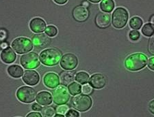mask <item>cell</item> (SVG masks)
Instances as JSON below:
<instances>
[{"label":"cell","instance_id":"obj_5","mask_svg":"<svg viewBox=\"0 0 154 117\" xmlns=\"http://www.w3.org/2000/svg\"><path fill=\"white\" fill-rule=\"evenodd\" d=\"M12 48L18 54H25L32 51L33 44L29 38L20 37L14 39L11 44Z\"/></svg>","mask_w":154,"mask_h":117},{"label":"cell","instance_id":"obj_12","mask_svg":"<svg viewBox=\"0 0 154 117\" xmlns=\"http://www.w3.org/2000/svg\"><path fill=\"white\" fill-rule=\"evenodd\" d=\"M22 80L29 86H35L39 83L40 76L36 71L27 70L24 72Z\"/></svg>","mask_w":154,"mask_h":117},{"label":"cell","instance_id":"obj_34","mask_svg":"<svg viewBox=\"0 0 154 117\" xmlns=\"http://www.w3.org/2000/svg\"><path fill=\"white\" fill-rule=\"evenodd\" d=\"M148 108H149V110L150 113L151 114H154V99L151 100L149 103Z\"/></svg>","mask_w":154,"mask_h":117},{"label":"cell","instance_id":"obj_28","mask_svg":"<svg viewBox=\"0 0 154 117\" xmlns=\"http://www.w3.org/2000/svg\"><path fill=\"white\" fill-rule=\"evenodd\" d=\"M140 34L139 33V31L135 30V29L130 31V34H129V38H130L131 40L132 41L138 40V39L140 38Z\"/></svg>","mask_w":154,"mask_h":117},{"label":"cell","instance_id":"obj_20","mask_svg":"<svg viewBox=\"0 0 154 117\" xmlns=\"http://www.w3.org/2000/svg\"><path fill=\"white\" fill-rule=\"evenodd\" d=\"M7 72L12 78H19L23 76V69L18 65H12L7 69Z\"/></svg>","mask_w":154,"mask_h":117},{"label":"cell","instance_id":"obj_35","mask_svg":"<svg viewBox=\"0 0 154 117\" xmlns=\"http://www.w3.org/2000/svg\"><path fill=\"white\" fill-rule=\"evenodd\" d=\"M32 109L34 111H41L42 108H41V105H40V104H38H38L34 103V104H32Z\"/></svg>","mask_w":154,"mask_h":117},{"label":"cell","instance_id":"obj_41","mask_svg":"<svg viewBox=\"0 0 154 117\" xmlns=\"http://www.w3.org/2000/svg\"><path fill=\"white\" fill-rule=\"evenodd\" d=\"M82 6H84V7H88V6H89V4H88V2L84 1V2H83V5H82Z\"/></svg>","mask_w":154,"mask_h":117},{"label":"cell","instance_id":"obj_32","mask_svg":"<svg viewBox=\"0 0 154 117\" xmlns=\"http://www.w3.org/2000/svg\"><path fill=\"white\" fill-rule=\"evenodd\" d=\"M149 51L150 53L154 54V35H153L149 42Z\"/></svg>","mask_w":154,"mask_h":117},{"label":"cell","instance_id":"obj_40","mask_svg":"<svg viewBox=\"0 0 154 117\" xmlns=\"http://www.w3.org/2000/svg\"><path fill=\"white\" fill-rule=\"evenodd\" d=\"M88 1H90L91 2H92V3L97 4V3H99V1H101V0H88Z\"/></svg>","mask_w":154,"mask_h":117},{"label":"cell","instance_id":"obj_39","mask_svg":"<svg viewBox=\"0 0 154 117\" xmlns=\"http://www.w3.org/2000/svg\"><path fill=\"white\" fill-rule=\"evenodd\" d=\"M0 47H1L2 49H4L5 48H6V47H8V44H7L6 43H2L1 44V46H0Z\"/></svg>","mask_w":154,"mask_h":117},{"label":"cell","instance_id":"obj_33","mask_svg":"<svg viewBox=\"0 0 154 117\" xmlns=\"http://www.w3.org/2000/svg\"><path fill=\"white\" fill-rule=\"evenodd\" d=\"M148 67L151 70L154 71V57H151L148 61Z\"/></svg>","mask_w":154,"mask_h":117},{"label":"cell","instance_id":"obj_24","mask_svg":"<svg viewBox=\"0 0 154 117\" xmlns=\"http://www.w3.org/2000/svg\"><path fill=\"white\" fill-rule=\"evenodd\" d=\"M68 89L69 93L72 95H76L81 93L82 91V86L79 83H71L70 84H69Z\"/></svg>","mask_w":154,"mask_h":117},{"label":"cell","instance_id":"obj_13","mask_svg":"<svg viewBox=\"0 0 154 117\" xmlns=\"http://www.w3.org/2000/svg\"><path fill=\"white\" fill-rule=\"evenodd\" d=\"M73 19L79 23H83L88 18V10L86 7L83 6H78L73 10L72 12Z\"/></svg>","mask_w":154,"mask_h":117},{"label":"cell","instance_id":"obj_36","mask_svg":"<svg viewBox=\"0 0 154 117\" xmlns=\"http://www.w3.org/2000/svg\"><path fill=\"white\" fill-rule=\"evenodd\" d=\"M27 117H42V115L38 113H36V112H33V113H29Z\"/></svg>","mask_w":154,"mask_h":117},{"label":"cell","instance_id":"obj_42","mask_svg":"<svg viewBox=\"0 0 154 117\" xmlns=\"http://www.w3.org/2000/svg\"><path fill=\"white\" fill-rule=\"evenodd\" d=\"M54 116H55V117H63L64 115H63V114L58 113L57 114H56V115H54Z\"/></svg>","mask_w":154,"mask_h":117},{"label":"cell","instance_id":"obj_8","mask_svg":"<svg viewBox=\"0 0 154 117\" xmlns=\"http://www.w3.org/2000/svg\"><path fill=\"white\" fill-rule=\"evenodd\" d=\"M20 63L26 69H36L40 66L38 54L34 52H30V53H26V54H23L20 58Z\"/></svg>","mask_w":154,"mask_h":117},{"label":"cell","instance_id":"obj_38","mask_svg":"<svg viewBox=\"0 0 154 117\" xmlns=\"http://www.w3.org/2000/svg\"><path fill=\"white\" fill-rule=\"evenodd\" d=\"M4 38H5V33L4 31H0V39H4Z\"/></svg>","mask_w":154,"mask_h":117},{"label":"cell","instance_id":"obj_11","mask_svg":"<svg viewBox=\"0 0 154 117\" xmlns=\"http://www.w3.org/2000/svg\"><path fill=\"white\" fill-rule=\"evenodd\" d=\"M89 84L94 89H101L106 85L107 79L105 76L101 74H95L89 79Z\"/></svg>","mask_w":154,"mask_h":117},{"label":"cell","instance_id":"obj_17","mask_svg":"<svg viewBox=\"0 0 154 117\" xmlns=\"http://www.w3.org/2000/svg\"><path fill=\"white\" fill-rule=\"evenodd\" d=\"M0 58L4 63L10 64L13 63L16 60L17 54L14 52L13 49L10 47H6L2 50V53L0 54Z\"/></svg>","mask_w":154,"mask_h":117},{"label":"cell","instance_id":"obj_18","mask_svg":"<svg viewBox=\"0 0 154 117\" xmlns=\"http://www.w3.org/2000/svg\"><path fill=\"white\" fill-rule=\"evenodd\" d=\"M36 100L41 106H49L52 103L53 98L48 91H41L37 94Z\"/></svg>","mask_w":154,"mask_h":117},{"label":"cell","instance_id":"obj_25","mask_svg":"<svg viewBox=\"0 0 154 117\" xmlns=\"http://www.w3.org/2000/svg\"><path fill=\"white\" fill-rule=\"evenodd\" d=\"M142 33L146 37H151L154 35V25L146 23L142 28Z\"/></svg>","mask_w":154,"mask_h":117},{"label":"cell","instance_id":"obj_31","mask_svg":"<svg viewBox=\"0 0 154 117\" xmlns=\"http://www.w3.org/2000/svg\"><path fill=\"white\" fill-rule=\"evenodd\" d=\"M65 114H66L65 116L66 117H79V113L78 112L73 109L69 110L67 113H66Z\"/></svg>","mask_w":154,"mask_h":117},{"label":"cell","instance_id":"obj_30","mask_svg":"<svg viewBox=\"0 0 154 117\" xmlns=\"http://www.w3.org/2000/svg\"><path fill=\"white\" fill-rule=\"evenodd\" d=\"M92 88H93V87H92L90 84H85L82 87V93L84 94H91L92 92H93V89Z\"/></svg>","mask_w":154,"mask_h":117},{"label":"cell","instance_id":"obj_43","mask_svg":"<svg viewBox=\"0 0 154 117\" xmlns=\"http://www.w3.org/2000/svg\"><path fill=\"white\" fill-rule=\"evenodd\" d=\"M151 23H152L153 25H154V15H153L152 16H151Z\"/></svg>","mask_w":154,"mask_h":117},{"label":"cell","instance_id":"obj_19","mask_svg":"<svg viewBox=\"0 0 154 117\" xmlns=\"http://www.w3.org/2000/svg\"><path fill=\"white\" fill-rule=\"evenodd\" d=\"M75 73L71 71H64L60 75V81L64 86L70 84L75 79Z\"/></svg>","mask_w":154,"mask_h":117},{"label":"cell","instance_id":"obj_2","mask_svg":"<svg viewBox=\"0 0 154 117\" xmlns=\"http://www.w3.org/2000/svg\"><path fill=\"white\" fill-rule=\"evenodd\" d=\"M62 53L58 49L51 48L45 49L40 54L39 58L41 63L46 66H55L61 60Z\"/></svg>","mask_w":154,"mask_h":117},{"label":"cell","instance_id":"obj_9","mask_svg":"<svg viewBox=\"0 0 154 117\" xmlns=\"http://www.w3.org/2000/svg\"><path fill=\"white\" fill-rule=\"evenodd\" d=\"M78 65V59L75 54L66 53L64 54L60 60L61 68L65 70H73Z\"/></svg>","mask_w":154,"mask_h":117},{"label":"cell","instance_id":"obj_3","mask_svg":"<svg viewBox=\"0 0 154 117\" xmlns=\"http://www.w3.org/2000/svg\"><path fill=\"white\" fill-rule=\"evenodd\" d=\"M129 14L124 8H117L112 15V24L116 29H122L128 23Z\"/></svg>","mask_w":154,"mask_h":117},{"label":"cell","instance_id":"obj_29","mask_svg":"<svg viewBox=\"0 0 154 117\" xmlns=\"http://www.w3.org/2000/svg\"><path fill=\"white\" fill-rule=\"evenodd\" d=\"M69 110V107L65 105V104H62V105H59L56 108V112L58 114H65L67 111Z\"/></svg>","mask_w":154,"mask_h":117},{"label":"cell","instance_id":"obj_26","mask_svg":"<svg viewBox=\"0 0 154 117\" xmlns=\"http://www.w3.org/2000/svg\"><path fill=\"white\" fill-rule=\"evenodd\" d=\"M41 114L42 116L44 117H51L54 116L55 114L56 110L52 106H45L43 108L41 109Z\"/></svg>","mask_w":154,"mask_h":117},{"label":"cell","instance_id":"obj_10","mask_svg":"<svg viewBox=\"0 0 154 117\" xmlns=\"http://www.w3.org/2000/svg\"><path fill=\"white\" fill-rule=\"evenodd\" d=\"M32 42L36 48L42 49L49 45L51 39L45 34H36L32 37Z\"/></svg>","mask_w":154,"mask_h":117},{"label":"cell","instance_id":"obj_44","mask_svg":"<svg viewBox=\"0 0 154 117\" xmlns=\"http://www.w3.org/2000/svg\"><path fill=\"white\" fill-rule=\"evenodd\" d=\"M0 46H1V44H0Z\"/></svg>","mask_w":154,"mask_h":117},{"label":"cell","instance_id":"obj_21","mask_svg":"<svg viewBox=\"0 0 154 117\" xmlns=\"http://www.w3.org/2000/svg\"><path fill=\"white\" fill-rule=\"evenodd\" d=\"M99 6L103 12L109 13L115 8V2L113 0H101Z\"/></svg>","mask_w":154,"mask_h":117},{"label":"cell","instance_id":"obj_37","mask_svg":"<svg viewBox=\"0 0 154 117\" xmlns=\"http://www.w3.org/2000/svg\"><path fill=\"white\" fill-rule=\"evenodd\" d=\"M54 1L57 4L63 5V4H65L66 2L68 1V0H54Z\"/></svg>","mask_w":154,"mask_h":117},{"label":"cell","instance_id":"obj_4","mask_svg":"<svg viewBox=\"0 0 154 117\" xmlns=\"http://www.w3.org/2000/svg\"><path fill=\"white\" fill-rule=\"evenodd\" d=\"M73 108L79 112L88 111L93 105L92 99L86 94H78L72 99Z\"/></svg>","mask_w":154,"mask_h":117},{"label":"cell","instance_id":"obj_14","mask_svg":"<svg viewBox=\"0 0 154 117\" xmlns=\"http://www.w3.org/2000/svg\"><path fill=\"white\" fill-rule=\"evenodd\" d=\"M29 29L34 33H41L46 29V23L43 19L36 17L32 19L29 22Z\"/></svg>","mask_w":154,"mask_h":117},{"label":"cell","instance_id":"obj_15","mask_svg":"<svg viewBox=\"0 0 154 117\" xmlns=\"http://www.w3.org/2000/svg\"><path fill=\"white\" fill-rule=\"evenodd\" d=\"M110 15L107 12H99L95 17V23L99 28H107L110 26Z\"/></svg>","mask_w":154,"mask_h":117},{"label":"cell","instance_id":"obj_7","mask_svg":"<svg viewBox=\"0 0 154 117\" xmlns=\"http://www.w3.org/2000/svg\"><path fill=\"white\" fill-rule=\"evenodd\" d=\"M52 98L56 105H62L67 103L70 99V94L66 87L64 85L58 86L52 91Z\"/></svg>","mask_w":154,"mask_h":117},{"label":"cell","instance_id":"obj_16","mask_svg":"<svg viewBox=\"0 0 154 117\" xmlns=\"http://www.w3.org/2000/svg\"><path fill=\"white\" fill-rule=\"evenodd\" d=\"M59 76L53 72L46 74L43 77V83L49 89H54L58 86L60 84Z\"/></svg>","mask_w":154,"mask_h":117},{"label":"cell","instance_id":"obj_27","mask_svg":"<svg viewBox=\"0 0 154 117\" xmlns=\"http://www.w3.org/2000/svg\"><path fill=\"white\" fill-rule=\"evenodd\" d=\"M58 34V29L54 25H49L45 29V34L49 37H55Z\"/></svg>","mask_w":154,"mask_h":117},{"label":"cell","instance_id":"obj_22","mask_svg":"<svg viewBox=\"0 0 154 117\" xmlns=\"http://www.w3.org/2000/svg\"><path fill=\"white\" fill-rule=\"evenodd\" d=\"M75 80L81 84H85L88 83L89 79V75L85 72H79L76 74L75 76Z\"/></svg>","mask_w":154,"mask_h":117},{"label":"cell","instance_id":"obj_1","mask_svg":"<svg viewBox=\"0 0 154 117\" xmlns=\"http://www.w3.org/2000/svg\"><path fill=\"white\" fill-rule=\"evenodd\" d=\"M147 61V57L145 54L136 53L127 57L125 60V66L130 71H139L145 68Z\"/></svg>","mask_w":154,"mask_h":117},{"label":"cell","instance_id":"obj_23","mask_svg":"<svg viewBox=\"0 0 154 117\" xmlns=\"http://www.w3.org/2000/svg\"><path fill=\"white\" fill-rule=\"evenodd\" d=\"M143 20L140 17L134 16L130 19L129 25H130V27L131 29L137 30V29H140V27L143 25Z\"/></svg>","mask_w":154,"mask_h":117},{"label":"cell","instance_id":"obj_6","mask_svg":"<svg viewBox=\"0 0 154 117\" xmlns=\"http://www.w3.org/2000/svg\"><path fill=\"white\" fill-rule=\"evenodd\" d=\"M17 98L20 101L25 104H29L35 101L36 92L32 87L23 86L17 91Z\"/></svg>","mask_w":154,"mask_h":117}]
</instances>
